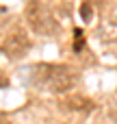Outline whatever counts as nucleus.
<instances>
[{
    "mask_svg": "<svg viewBox=\"0 0 117 124\" xmlns=\"http://www.w3.org/2000/svg\"><path fill=\"white\" fill-rule=\"evenodd\" d=\"M85 48V33L83 28H74V52H80Z\"/></svg>",
    "mask_w": 117,
    "mask_h": 124,
    "instance_id": "4",
    "label": "nucleus"
},
{
    "mask_svg": "<svg viewBox=\"0 0 117 124\" xmlns=\"http://www.w3.org/2000/svg\"><path fill=\"white\" fill-rule=\"evenodd\" d=\"M28 46H30V39H28L24 33H13V35H9V37L4 39L2 50H4V54H7L9 59H20L22 54H26Z\"/></svg>",
    "mask_w": 117,
    "mask_h": 124,
    "instance_id": "2",
    "label": "nucleus"
},
{
    "mask_svg": "<svg viewBox=\"0 0 117 124\" xmlns=\"http://www.w3.org/2000/svg\"><path fill=\"white\" fill-rule=\"evenodd\" d=\"M69 111H87V109H91V100L87 98V96H80V94H76V96H69L65 102H63Z\"/></svg>",
    "mask_w": 117,
    "mask_h": 124,
    "instance_id": "3",
    "label": "nucleus"
},
{
    "mask_svg": "<svg viewBox=\"0 0 117 124\" xmlns=\"http://www.w3.org/2000/svg\"><path fill=\"white\" fill-rule=\"evenodd\" d=\"M80 17H83L85 22H91L93 11H91V4H89V2H83V4H80Z\"/></svg>",
    "mask_w": 117,
    "mask_h": 124,
    "instance_id": "5",
    "label": "nucleus"
},
{
    "mask_svg": "<svg viewBox=\"0 0 117 124\" xmlns=\"http://www.w3.org/2000/svg\"><path fill=\"white\" fill-rule=\"evenodd\" d=\"M33 83L46 87L54 94H65L78 83V72L69 65H50L41 63L33 72Z\"/></svg>",
    "mask_w": 117,
    "mask_h": 124,
    "instance_id": "1",
    "label": "nucleus"
}]
</instances>
